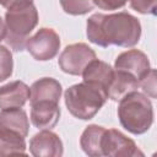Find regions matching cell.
Here are the masks:
<instances>
[{
  "instance_id": "3957f363",
  "label": "cell",
  "mask_w": 157,
  "mask_h": 157,
  "mask_svg": "<svg viewBox=\"0 0 157 157\" xmlns=\"http://www.w3.org/2000/svg\"><path fill=\"white\" fill-rule=\"evenodd\" d=\"M118 118L120 125L134 135L145 134L153 123V107L148 97L132 91L119 101Z\"/></svg>"
},
{
  "instance_id": "30bf717a",
  "label": "cell",
  "mask_w": 157,
  "mask_h": 157,
  "mask_svg": "<svg viewBox=\"0 0 157 157\" xmlns=\"http://www.w3.org/2000/svg\"><path fill=\"white\" fill-rule=\"evenodd\" d=\"M59 103L50 101H40L31 104V121L40 130H52L59 121Z\"/></svg>"
},
{
  "instance_id": "d6986e66",
  "label": "cell",
  "mask_w": 157,
  "mask_h": 157,
  "mask_svg": "<svg viewBox=\"0 0 157 157\" xmlns=\"http://www.w3.org/2000/svg\"><path fill=\"white\" fill-rule=\"evenodd\" d=\"M13 71L12 53L5 45H0V82L7 80Z\"/></svg>"
},
{
  "instance_id": "8fae6325",
  "label": "cell",
  "mask_w": 157,
  "mask_h": 157,
  "mask_svg": "<svg viewBox=\"0 0 157 157\" xmlns=\"http://www.w3.org/2000/svg\"><path fill=\"white\" fill-rule=\"evenodd\" d=\"M29 87L23 81H11L0 87V109L22 108L29 99Z\"/></svg>"
},
{
  "instance_id": "4fadbf2b",
  "label": "cell",
  "mask_w": 157,
  "mask_h": 157,
  "mask_svg": "<svg viewBox=\"0 0 157 157\" xmlns=\"http://www.w3.org/2000/svg\"><path fill=\"white\" fill-rule=\"evenodd\" d=\"M0 131H9L27 137L29 131V120L27 113L21 108L1 109Z\"/></svg>"
},
{
  "instance_id": "277c9868",
  "label": "cell",
  "mask_w": 157,
  "mask_h": 157,
  "mask_svg": "<svg viewBox=\"0 0 157 157\" xmlns=\"http://www.w3.org/2000/svg\"><path fill=\"white\" fill-rule=\"evenodd\" d=\"M64 99L72 117L81 120H90L104 105L108 96L102 87L83 81L70 86L64 93Z\"/></svg>"
},
{
  "instance_id": "e0dca14e",
  "label": "cell",
  "mask_w": 157,
  "mask_h": 157,
  "mask_svg": "<svg viewBox=\"0 0 157 157\" xmlns=\"http://www.w3.org/2000/svg\"><path fill=\"white\" fill-rule=\"evenodd\" d=\"M25 137L9 131H0V156L26 155Z\"/></svg>"
},
{
  "instance_id": "ffe728a7",
  "label": "cell",
  "mask_w": 157,
  "mask_h": 157,
  "mask_svg": "<svg viewBox=\"0 0 157 157\" xmlns=\"http://www.w3.org/2000/svg\"><path fill=\"white\" fill-rule=\"evenodd\" d=\"M139 87L142 88V91L147 94V97L156 98V70L151 67V70L139 80Z\"/></svg>"
},
{
  "instance_id": "ac0fdd59",
  "label": "cell",
  "mask_w": 157,
  "mask_h": 157,
  "mask_svg": "<svg viewBox=\"0 0 157 157\" xmlns=\"http://www.w3.org/2000/svg\"><path fill=\"white\" fill-rule=\"evenodd\" d=\"M61 9L65 13L72 16H80L93 10L92 0H60Z\"/></svg>"
},
{
  "instance_id": "7402d4cb",
  "label": "cell",
  "mask_w": 157,
  "mask_h": 157,
  "mask_svg": "<svg viewBox=\"0 0 157 157\" xmlns=\"http://www.w3.org/2000/svg\"><path fill=\"white\" fill-rule=\"evenodd\" d=\"M129 0H92L93 5L97 6L101 10L107 11H114L124 7L128 4Z\"/></svg>"
},
{
  "instance_id": "5bb4252c",
  "label": "cell",
  "mask_w": 157,
  "mask_h": 157,
  "mask_svg": "<svg viewBox=\"0 0 157 157\" xmlns=\"http://www.w3.org/2000/svg\"><path fill=\"white\" fill-rule=\"evenodd\" d=\"M82 80L85 82H90L93 85H97L102 87L105 93L108 92L109 85L112 82L113 75H114V69L105 61L98 60L97 58L92 60L82 71ZM108 96V93H107Z\"/></svg>"
},
{
  "instance_id": "5b68a950",
  "label": "cell",
  "mask_w": 157,
  "mask_h": 157,
  "mask_svg": "<svg viewBox=\"0 0 157 157\" xmlns=\"http://www.w3.org/2000/svg\"><path fill=\"white\" fill-rule=\"evenodd\" d=\"M96 53L86 43H74L66 45L60 53L58 59V65L63 72L78 76L82 74L85 67L94 60Z\"/></svg>"
},
{
  "instance_id": "7a4b0ae2",
  "label": "cell",
  "mask_w": 157,
  "mask_h": 157,
  "mask_svg": "<svg viewBox=\"0 0 157 157\" xmlns=\"http://www.w3.org/2000/svg\"><path fill=\"white\" fill-rule=\"evenodd\" d=\"M38 11L33 1H22L12 5L5 13V42L15 52L26 49L31 32L38 25Z\"/></svg>"
},
{
  "instance_id": "9c48e42d",
  "label": "cell",
  "mask_w": 157,
  "mask_h": 157,
  "mask_svg": "<svg viewBox=\"0 0 157 157\" xmlns=\"http://www.w3.org/2000/svg\"><path fill=\"white\" fill-rule=\"evenodd\" d=\"M29 152L34 157H60L64 153L63 141L58 134L42 130L31 139Z\"/></svg>"
},
{
  "instance_id": "603a6c76",
  "label": "cell",
  "mask_w": 157,
  "mask_h": 157,
  "mask_svg": "<svg viewBox=\"0 0 157 157\" xmlns=\"http://www.w3.org/2000/svg\"><path fill=\"white\" fill-rule=\"evenodd\" d=\"M22 1H33V0H0V5L4 6V7H6V9H9L12 5L18 4V2H22Z\"/></svg>"
},
{
  "instance_id": "ba28073f",
  "label": "cell",
  "mask_w": 157,
  "mask_h": 157,
  "mask_svg": "<svg viewBox=\"0 0 157 157\" xmlns=\"http://www.w3.org/2000/svg\"><path fill=\"white\" fill-rule=\"evenodd\" d=\"M114 69L125 71L139 81L151 70V64L144 52L139 49H129L117 56L114 61Z\"/></svg>"
},
{
  "instance_id": "8992f818",
  "label": "cell",
  "mask_w": 157,
  "mask_h": 157,
  "mask_svg": "<svg viewBox=\"0 0 157 157\" xmlns=\"http://www.w3.org/2000/svg\"><path fill=\"white\" fill-rule=\"evenodd\" d=\"M26 49L38 61L52 60L59 53L60 37L53 28L42 27L28 38Z\"/></svg>"
},
{
  "instance_id": "44dd1931",
  "label": "cell",
  "mask_w": 157,
  "mask_h": 157,
  "mask_svg": "<svg viewBox=\"0 0 157 157\" xmlns=\"http://www.w3.org/2000/svg\"><path fill=\"white\" fill-rule=\"evenodd\" d=\"M157 0H130V6L142 15H156Z\"/></svg>"
},
{
  "instance_id": "cb8c5ba5",
  "label": "cell",
  "mask_w": 157,
  "mask_h": 157,
  "mask_svg": "<svg viewBox=\"0 0 157 157\" xmlns=\"http://www.w3.org/2000/svg\"><path fill=\"white\" fill-rule=\"evenodd\" d=\"M5 34H6V28H5V21L0 17V42L5 39Z\"/></svg>"
},
{
  "instance_id": "9a60e30c",
  "label": "cell",
  "mask_w": 157,
  "mask_h": 157,
  "mask_svg": "<svg viewBox=\"0 0 157 157\" xmlns=\"http://www.w3.org/2000/svg\"><path fill=\"white\" fill-rule=\"evenodd\" d=\"M137 88H139L137 78H135L132 75L125 71L114 69V75L107 93L109 99L114 102H119L124 96H126L132 91H136Z\"/></svg>"
},
{
  "instance_id": "2e32d148",
  "label": "cell",
  "mask_w": 157,
  "mask_h": 157,
  "mask_svg": "<svg viewBox=\"0 0 157 157\" xmlns=\"http://www.w3.org/2000/svg\"><path fill=\"white\" fill-rule=\"evenodd\" d=\"M105 128L91 124L86 126V129L82 131L80 137V146L82 151L91 157H102V150H101V140L103 136Z\"/></svg>"
},
{
  "instance_id": "6da1fadb",
  "label": "cell",
  "mask_w": 157,
  "mask_h": 157,
  "mask_svg": "<svg viewBox=\"0 0 157 157\" xmlns=\"http://www.w3.org/2000/svg\"><path fill=\"white\" fill-rule=\"evenodd\" d=\"M86 36L98 47L117 45L130 48L139 43L141 37L140 21L129 12L93 13L87 20Z\"/></svg>"
},
{
  "instance_id": "52a82bcc",
  "label": "cell",
  "mask_w": 157,
  "mask_h": 157,
  "mask_svg": "<svg viewBox=\"0 0 157 157\" xmlns=\"http://www.w3.org/2000/svg\"><path fill=\"white\" fill-rule=\"evenodd\" d=\"M102 156L108 157H135L144 156L134 140L117 129H105L101 140Z\"/></svg>"
},
{
  "instance_id": "7c38bea8",
  "label": "cell",
  "mask_w": 157,
  "mask_h": 157,
  "mask_svg": "<svg viewBox=\"0 0 157 157\" xmlns=\"http://www.w3.org/2000/svg\"><path fill=\"white\" fill-rule=\"evenodd\" d=\"M29 91V104L40 101H50L59 103L63 87L60 82L53 77H42L32 83Z\"/></svg>"
}]
</instances>
